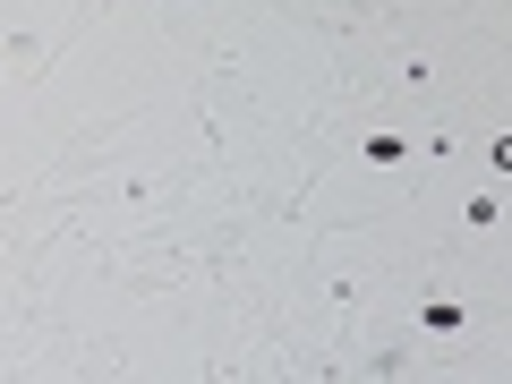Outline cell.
Listing matches in <instances>:
<instances>
[{
  "mask_svg": "<svg viewBox=\"0 0 512 384\" xmlns=\"http://www.w3.org/2000/svg\"><path fill=\"white\" fill-rule=\"evenodd\" d=\"M419 325H427V333H461V308H453V299H427Z\"/></svg>",
  "mask_w": 512,
  "mask_h": 384,
  "instance_id": "cell-1",
  "label": "cell"
},
{
  "mask_svg": "<svg viewBox=\"0 0 512 384\" xmlns=\"http://www.w3.org/2000/svg\"><path fill=\"white\" fill-rule=\"evenodd\" d=\"M495 171H512V137H495Z\"/></svg>",
  "mask_w": 512,
  "mask_h": 384,
  "instance_id": "cell-2",
  "label": "cell"
}]
</instances>
